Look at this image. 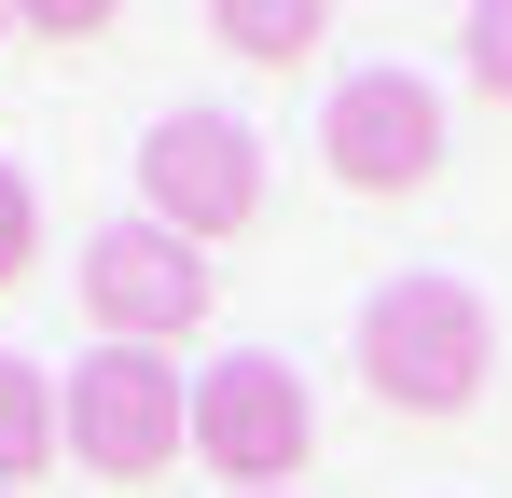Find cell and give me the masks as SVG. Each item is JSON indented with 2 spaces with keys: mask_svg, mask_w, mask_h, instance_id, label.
<instances>
[{
  "mask_svg": "<svg viewBox=\"0 0 512 498\" xmlns=\"http://www.w3.org/2000/svg\"><path fill=\"white\" fill-rule=\"evenodd\" d=\"M180 443H194L180 360H153V346H97V360H70V457H84L97 485H153V471H180Z\"/></svg>",
  "mask_w": 512,
  "mask_h": 498,
  "instance_id": "7a4b0ae2",
  "label": "cell"
},
{
  "mask_svg": "<svg viewBox=\"0 0 512 498\" xmlns=\"http://www.w3.org/2000/svg\"><path fill=\"white\" fill-rule=\"evenodd\" d=\"M0 42H14V14H0Z\"/></svg>",
  "mask_w": 512,
  "mask_h": 498,
  "instance_id": "7c38bea8",
  "label": "cell"
},
{
  "mask_svg": "<svg viewBox=\"0 0 512 498\" xmlns=\"http://www.w3.org/2000/svg\"><path fill=\"white\" fill-rule=\"evenodd\" d=\"M485 374H499V319H485V291H457V277H388L374 305H360V388L388 415H443L485 402Z\"/></svg>",
  "mask_w": 512,
  "mask_h": 498,
  "instance_id": "6da1fadb",
  "label": "cell"
},
{
  "mask_svg": "<svg viewBox=\"0 0 512 498\" xmlns=\"http://www.w3.org/2000/svg\"><path fill=\"white\" fill-rule=\"evenodd\" d=\"M208 28H222V56H250V70H305L333 14H319V0H222Z\"/></svg>",
  "mask_w": 512,
  "mask_h": 498,
  "instance_id": "ba28073f",
  "label": "cell"
},
{
  "mask_svg": "<svg viewBox=\"0 0 512 498\" xmlns=\"http://www.w3.org/2000/svg\"><path fill=\"white\" fill-rule=\"evenodd\" d=\"M14 28H42V42H97V28H111V0H28Z\"/></svg>",
  "mask_w": 512,
  "mask_h": 498,
  "instance_id": "8fae6325",
  "label": "cell"
},
{
  "mask_svg": "<svg viewBox=\"0 0 512 498\" xmlns=\"http://www.w3.org/2000/svg\"><path fill=\"white\" fill-rule=\"evenodd\" d=\"M56 457H70V388H56L42 360L0 346V498H28Z\"/></svg>",
  "mask_w": 512,
  "mask_h": 498,
  "instance_id": "52a82bcc",
  "label": "cell"
},
{
  "mask_svg": "<svg viewBox=\"0 0 512 498\" xmlns=\"http://www.w3.org/2000/svg\"><path fill=\"white\" fill-rule=\"evenodd\" d=\"M194 457L236 498H291V471L319 457V402L291 360H208L194 374Z\"/></svg>",
  "mask_w": 512,
  "mask_h": 498,
  "instance_id": "277c9868",
  "label": "cell"
},
{
  "mask_svg": "<svg viewBox=\"0 0 512 498\" xmlns=\"http://www.w3.org/2000/svg\"><path fill=\"white\" fill-rule=\"evenodd\" d=\"M208 249H180L167 222H97L84 236V319L97 346H180V332L208 319Z\"/></svg>",
  "mask_w": 512,
  "mask_h": 498,
  "instance_id": "5b68a950",
  "label": "cell"
},
{
  "mask_svg": "<svg viewBox=\"0 0 512 498\" xmlns=\"http://www.w3.org/2000/svg\"><path fill=\"white\" fill-rule=\"evenodd\" d=\"M457 70L485 83V97H512V0H485V14L457 28Z\"/></svg>",
  "mask_w": 512,
  "mask_h": 498,
  "instance_id": "30bf717a",
  "label": "cell"
},
{
  "mask_svg": "<svg viewBox=\"0 0 512 498\" xmlns=\"http://www.w3.org/2000/svg\"><path fill=\"white\" fill-rule=\"evenodd\" d=\"M319 153H333L346 194H429V180H443V83L346 70L333 111H319Z\"/></svg>",
  "mask_w": 512,
  "mask_h": 498,
  "instance_id": "8992f818",
  "label": "cell"
},
{
  "mask_svg": "<svg viewBox=\"0 0 512 498\" xmlns=\"http://www.w3.org/2000/svg\"><path fill=\"white\" fill-rule=\"evenodd\" d=\"M28 263H42V194L28 166H0V291H28Z\"/></svg>",
  "mask_w": 512,
  "mask_h": 498,
  "instance_id": "9c48e42d",
  "label": "cell"
},
{
  "mask_svg": "<svg viewBox=\"0 0 512 498\" xmlns=\"http://www.w3.org/2000/svg\"><path fill=\"white\" fill-rule=\"evenodd\" d=\"M139 222H167L180 249H222L263 222V139L236 111H167L139 139Z\"/></svg>",
  "mask_w": 512,
  "mask_h": 498,
  "instance_id": "3957f363",
  "label": "cell"
}]
</instances>
